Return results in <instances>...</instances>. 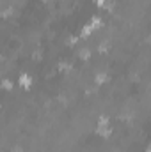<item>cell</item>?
Returning a JSON list of instances; mask_svg holds the SVG:
<instances>
[{
  "label": "cell",
  "mask_w": 151,
  "mask_h": 152,
  "mask_svg": "<svg viewBox=\"0 0 151 152\" xmlns=\"http://www.w3.org/2000/svg\"><path fill=\"white\" fill-rule=\"evenodd\" d=\"M34 83H36V80H34V76L30 75L29 71H21L20 75L16 76V87L21 88V90H32Z\"/></svg>",
  "instance_id": "cell-1"
},
{
  "label": "cell",
  "mask_w": 151,
  "mask_h": 152,
  "mask_svg": "<svg viewBox=\"0 0 151 152\" xmlns=\"http://www.w3.org/2000/svg\"><path fill=\"white\" fill-rule=\"evenodd\" d=\"M14 88H16V80H14V78H9V76L2 78V81H0V90H2V92L11 94Z\"/></svg>",
  "instance_id": "cell-2"
},
{
  "label": "cell",
  "mask_w": 151,
  "mask_h": 152,
  "mask_svg": "<svg viewBox=\"0 0 151 152\" xmlns=\"http://www.w3.org/2000/svg\"><path fill=\"white\" fill-rule=\"evenodd\" d=\"M112 124V120H110V117L109 115H100L98 118H96V127H107V126H110Z\"/></svg>",
  "instance_id": "cell-3"
},
{
  "label": "cell",
  "mask_w": 151,
  "mask_h": 152,
  "mask_svg": "<svg viewBox=\"0 0 151 152\" xmlns=\"http://www.w3.org/2000/svg\"><path fill=\"white\" fill-rule=\"evenodd\" d=\"M107 2H109V0H93V5H94L98 11L107 12V9H105V7H107Z\"/></svg>",
  "instance_id": "cell-4"
}]
</instances>
